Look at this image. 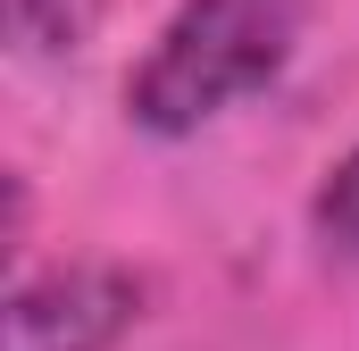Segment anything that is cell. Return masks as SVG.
Returning <instances> with one entry per match:
<instances>
[{"mask_svg": "<svg viewBox=\"0 0 359 351\" xmlns=\"http://www.w3.org/2000/svg\"><path fill=\"white\" fill-rule=\"evenodd\" d=\"M318 243L334 251V260H359V143H351V159L318 184Z\"/></svg>", "mask_w": 359, "mask_h": 351, "instance_id": "obj_4", "label": "cell"}, {"mask_svg": "<svg viewBox=\"0 0 359 351\" xmlns=\"http://www.w3.org/2000/svg\"><path fill=\"white\" fill-rule=\"evenodd\" d=\"M301 25H309V0H184L142 51V67L126 76V117L159 143L217 126L226 109H243L284 76V59L301 51Z\"/></svg>", "mask_w": 359, "mask_h": 351, "instance_id": "obj_1", "label": "cell"}, {"mask_svg": "<svg viewBox=\"0 0 359 351\" xmlns=\"http://www.w3.org/2000/svg\"><path fill=\"white\" fill-rule=\"evenodd\" d=\"M142 318V276L117 260H67L8 293V351H117Z\"/></svg>", "mask_w": 359, "mask_h": 351, "instance_id": "obj_2", "label": "cell"}, {"mask_svg": "<svg viewBox=\"0 0 359 351\" xmlns=\"http://www.w3.org/2000/svg\"><path fill=\"white\" fill-rule=\"evenodd\" d=\"M100 8H109V0H8V25H17L25 51L76 59V51L92 42V25H100Z\"/></svg>", "mask_w": 359, "mask_h": 351, "instance_id": "obj_3", "label": "cell"}]
</instances>
